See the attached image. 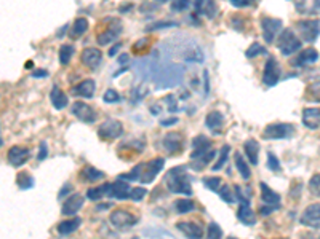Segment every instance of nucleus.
<instances>
[{
    "label": "nucleus",
    "mask_w": 320,
    "mask_h": 239,
    "mask_svg": "<svg viewBox=\"0 0 320 239\" xmlns=\"http://www.w3.org/2000/svg\"><path fill=\"white\" fill-rule=\"evenodd\" d=\"M279 239H286V238H279Z\"/></svg>",
    "instance_id": "nucleus-61"
},
{
    "label": "nucleus",
    "mask_w": 320,
    "mask_h": 239,
    "mask_svg": "<svg viewBox=\"0 0 320 239\" xmlns=\"http://www.w3.org/2000/svg\"><path fill=\"white\" fill-rule=\"evenodd\" d=\"M306 96H308L309 99H314V101H320V80H317V82L309 85Z\"/></svg>",
    "instance_id": "nucleus-40"
},
{
    "label": "nucleus",
    "mask_w": 320,
    "mask_h": 239,
    "mask_svg": "<svg viewBox=\"0 0 320 239\" xmlns=\"http://www.w3.org/2000/svg\"><path fill=\"white\" fill-rule=\"evenodd\" d=\"M80 179L82 182H96L104 179V172L96 168H91V166H87V168L80 171Z\"/></svg>",
    "instance_id": "nucleus-27"
},
{
    "label": "nucleus",
    "mask_w": 320,
    "mask_h": 239,
    "mask_svg": "<svg viewBox=\"0 0 320 239\" xmlns=\"http://www.w3.org/2000/svg\"><path fill=\"white\" fill-rule=\"evenodd\" d=\"M32 75H34V77H47L48 74H47V70H36Z\"/></svg>",
    "instance_id": "nucleus-57"
},
{
    "label": "nucleus",
    "mask_w": 320,
    "mask_h": 239,
    "mask_svg": "<svg viewBox=\"0 0 320 239\" xmlns=\"http://www.w3.org/2000/svg\"><path fill=\"white\" fill-rule=\"evenodd\" d=\"M299 222H301L304 227L319 230L320 228V204H311V206H308V209H306L303 214H301Z\"/></svg>",
    "instance_id": "nucleus-10"
},
{
    "label": "nucleus",
    "mask_w": 320,
    "mask_h": 239,
    "mask_svg": "<svg viewBox=\"0 0 320 239\" xmlns=\"http://www.w3.org/2000/svg\"><path fill=\"white\" fill-rule=\"evenodd\" d=\"M80 225H82V220L79 217L69 218V220H64V222H61L60 225H58V233H60V235H71V233H74V231H77V228H79Z\"/></svg>",
    "instance_id": "nucleus-25"
},
{
    "label": "nucleus",
    "mask_w": 320,
    "mask_h": 239,
    "mask_svg": "<svg viewBox=\"0 0 320 239\" xmlns=\"http://www.w3.org/2000/svg\"><path fill=\"white\" fill-rule=\"evenodd\" d=\"M261 199H263L264 204H269V206H279L280 203V196L279 193H276L272 188L267 187L266 183H261Z\"/></svg>",
    "instance_id": "nucleus-24"
},
{
    "label": "nucleus",
    "mask_w": 320,
    "mask_h": 239,
    "mask_svg": "<svg viewBox=\"0 0 320 239\" xmlns=\"http://www.w3.org/2000/svg\"><path fill=\"white\" fill-rule=\"evenodd\" d=\"M72 55H74V46H71V45H63L61 48H60V61H61V64L66 65V64L71 61Z\"/></svg>",
    "instance_id": "nucleus-35"
},
{
    "label": "nucleus",
    "mask_w": 320,
    "mask_h": 239,
    "mask_svg": "<svg viewBox=\"0 0 320 239\" xmlns=\"http://www.w3.org/2000/svg\"><path fill=\"white\" fill-rule=\"evenodd\" d=\"M227 239H236V238H227Z\"/></svg>",
    "instance_id": "nucleus-60"
},
{
    "label": "nucleus",
    "mask_w": 320,
    "mask_h": 239,
    "mask_svg": "<svg viewBox=\"0 0 320 239\" xmlns=\"http://www.w3.org/2000/svg\"><path fill=\"white\" fill-rule=\"evenodd\" d=\"M109 218H110V223H112L115 228H120V230H125V228L133 227V225L138 222L133 214H130L128 210H122V209L114 210L112 214H110Z\"/></svg>",
    "instance_id": "nucleus-8"
},
{
    "label": "nucleus",
    "mask_w": 320,
    "mask_h": 239,
    "mask_svg": "<svg viewBox=\"0 0 320 239\" xmlns=\"http://www.w3.org/2000/svg\"><path fill=\"white\" fill-rule=\"evenodd\" d=\"M309 190L312 191V195L320 198V174L312 176V179L309 180Z\"/></svg>",
    "instance_id": "nucleus-44"
},
{
    "label": "nucleus",
    "mask_w": 320,
    "mask_h": 239,
    "mask_svg": "<svg viewBox=\"0 0 320 239\" xmlns=\"http://www.w3.org/2000/svg\"><path fill=\"white\" fill-rule=\"evenodd\" d=\"M103 101H104V102H109V104H112V102H119V101H120V96L117 94V91H114V90H107L106 92H104Z\"/></svg>",
    "instance_id": "nucleus-45"
},
{
    "label": "nucleus",
    "mask_w": 320,
    "mask_h": 239,
    "mask_svg": "<svg viewBox=\"0 0 320 239\" xmlns=\"http://www.w3.org/2000/svg\"><path fill=\"white\" fill-rule=\"evenodd\" d=\"M167 187L172 193H178V195H186L191 196L192 195V188L191 183H189V177L186 174V166H178V168H173L172 171L167 174Z\"/></svg>",
    "instance_id": "nucleus-2"
},
{
    "label": "nucleus",
    "mask_w": 320,
    "mask_h": 239,
    "mask_svg": "<svg viewBox=\"0 0 320 239\" xmlns=\"http://www.w3.org/2000/svg\"><path fill=\"white\" fill-rule=\"evenodd\" d=\"M303 123L309 129H317L320 126V109L317 107H308L303 112Z\"/></svg>",
    "instance_id": "nucleus-20"
},
{
    "label": "nucleus",
    "mask_w": 320,
    "mask_h": 239,
    "mask_svg": "<svg viewBox=\"0 0 320 239\" xmlns=\"http://www.w3.org/2000/svg\"><path fill=\"white\" fill-rule=\"evenodd\" d=\"M176 227L187 239H202L204 236V228L197 222H179Z\"/></svg>",
    "instance_id": "nucleus-14"
},
{
    "label": "nucleus",
    "mask_w": 320,
    "mask_h": 239,
    "mask_svg": "<svg viewBox=\"0 0 320 239\" xmlns=\"http://www.w3.org/2000/svg\"><path fill=\"white\" fill-rule=\"evenodd\" d=\"M232 6H237V8H244V6H250L251 2L250 0H231Z\"/></svg>",
    "instance_id": "nucleus-49"
},
{
    "label": "nucleus",
    "mask_w": 320,
    "mask_h": 239,
    "mask_svg": "<svg viewBox=\"0 0 320 239\" xmlns=\"http://www.w3.org/2000/svg\"><path fill=\"white\" fill-rule=\"evenodd\" d=\"M204 183L213 191H219V188H221V179L219 177H205Z\"/></svg>",
    "instance_id": "nucleus-43"
},
{
    "label": "nucleus",
    "mask_w": 320,
    "mask_h": 239,
    "mask_svg": "<svg viewBox=\"0 0 320 239\" xmlns=\"http://www.w3.org/2000/svg\"><path fill=\"white\" fill-rule=\"evenodd\" d=\"M317 58H319V53H317L314 48H308V50L301 51L295 59H293L291 65H295V67H304L306 64L316 62Z\"/></svg>",
    "instance_id": "nucleus-19"
},
{
    "label": "nucleus",
    "mask_w": 320,
    "mask_h": 239,
    "mask_svg": "<svg viewBox=\"0 0 320 239\" xmlns=\"http://www.w3.org/2000/svg\"><path fill=\"white\" fill-rule=\"evenodd\" d=\"M236 166H237V171L240 172V176L244 180H248V179L251 177V171H250V166L247 164V161L242 156V153H236Z\"/></svg>",
    "instance_id": "nucleus-30"
},
{
    "label": "nucleus",
    "mask_w": 320,
    "mask_h": 239,
    "mask_svg": "<svg viewBox=\"0 0 320 239\" xmlns=\"http://www.w3.org/2000/svg\"><path fill=\"white\" fill-rule=\"evenodd\" d=\"M37 158L40 159V161H42V159L47 158V144H45V142L40 144V151H38V156H37Z\"/></svg>",
    "instance_id": "nucleus-51"
},
{
    "label": "nucleus",
    "mask_w": 320,
    "mask_h": 239,
    "mask_svg": "<svg viewBox=\"0 0 320 239\" xmlns=\"http://www.w3.org/2000/svg\"><path fill=\"white\" fill-rule=\"evenodd\" d=\"M187 6H189L187 2H184V0H179V2H173L172 8L173 10H184V8H187Z\"/></svg>",
    "instance_id": "nucleus-50"
},
{
    "label": "nucleus",
    "mask_w": 320,
    "mask_h": 239,
    "mask_svg": "<svg viewBox=\"0 0 320 239\" xmlns=\"http://www.w3.org/2000/svg\"><path fill=\"white\" fill-rule=\"evenodd\" d=\"M197 8L202 13H205L208 18H213L214 13H216V10H218L216 3H213V2H200V3H197Z\"/></svg>",
    "instance_id": "nucleus-36"
},
{
    "label": "nucleus",
    "mask_w": 320,
    "mask_h": 239,
    "mask_svg": "<svg viewBox=\"0 0 320 239\" xmlns=\"http://www.w3.org/2000/svg\"><path fill=\"white\" fill-rule=\"evenodd\" d=\"M6 156H8V163L11 166L19 168V166H23L31 158V150L26 149V147H19V145H15V147H11L8 150Z\"/></svg>",
    "instance_id": "nucleus-12"
},
{
    "label": "nucleus",
    "mask_w": 320,
    "mask_h": 239,
    "mask_svg": "<svg viewBox=\"0 0 320 239\" xmlns=\"http://www.w3.org/2000/svg\"><path fill=\"white\" fill-rule=\"evenodd\" d=\"M163 164H165V159L163 158H160V156L154 158L147 163L138 164L132 172H128V174L119 176V179L120 180H125V182L127 180H140L142 183H151L154 179L157 177L159 172L162 171Z\"/></svg>",
    "instance_id": "nucleus-1"
},
{
    "label": "nucleus",
    "mask_w": 320,
    "mask_h": 239,
    "mask_svg": "<svg viewBox=\"0 0 320 239\" xmlns=\"http://www.w3.org/2000/svg\"><path fill=\"white\" fill-rule=\"evenodd\" d=\"M279 75H280V69L279 64L276 61V58H269L264 65V72H263V82L267 86H274L279 82Z\"/></svg>",
    "instance_id": "nucleus-13"
},
{
    "label": "nucleus",
    "mask_w": 320,
    "mask_h": 239,
    "mask_svg": "<svg viewBox=\"0 0 320 239\" xmlns=\"http://www.w3.org/2000/svg\"><path fill=\"white\" fill-rule=\"evenodd\" d=\"M295 128L290 123H272L269 126H266V129L263 131L264 139H286L293 136Z\"/></svg>",
    "instance_id": "nucleus-5"
},
{
    "label": "nucleus",
    "mask_w": 320,
    "mask_h": 239,
    "mask_svg": "<svg viewBox=\"0 0 320 239\" xmlns=\"http://www.w3.org/2000/svg\"><path fill=\"white\" fill-rule=\"evenodd\" d=\"M267 53V50L264 48L263 45L261 43H258V42H254V43H251L250 45V48L247 50V58H254V56H258V55H266Z\"/></svg>",
    "instance_id": "nucleus-37"
},
{
    "label": "nucleus",
    "mask_w": 320,
    "mask_h": 239,
    "mask_svg": "<svg viewBox=\"0 0 320 239\" xmlns=\"http://www.w3.org/2000/svg\"><path fill=\"white\" fill-rule=\"evenodd\" d=\"M68 190H72V185H71V183H68V185H66V187H64V188L61 190V193H60V196H64V195H68V193H66V191H68Z\"/></svg>",
    "instance_id": "nucleus-58"
},
{
    "label": "nucleus",
    "mask_w": 320,
    "mask_h": 239,
    "mask_svg": "<svg viewBox=\"0 0 320 239\" xmlns=\"http://www.w3.org/2000/svg\"><path fill=\"white\" fill-rule=\"evenodd\" d=\"M237 217H239V220L242 223H245V225H254V223H256V215H254V212L250 209L248 203H240L239 210H237Z\"/></svg>",
    "instance_id": "nucleus-23"
},
{
    "label": "nucleus",
    "mask_w": 320,
    "mask_h": 239,
    "mask_svg": "<svg viewBox=\"0 0 320 239\" xmlns=\"http://www.w3.org/2000/svg\"><path fill=\"white\" fill-rule=\"evenodd\" d=\"M207 239H223V231H221L218 223H210V225H208Z\"/></svg>",
    "instance_id": "nucleus-38"
},
{
    "label": "nucleus",
    "mask_w": 320,
    "mask_h": 239,
    "mask_svg": "<svg viewBox=\"0 0 320 239\" xmlns=\"http://www.w3.org/2000/svg\"><path fill=\"white\" fill-rule=\"evenodd\" d=\"M261 30H263V37L266 40V43H272L277 32L282 30V21L276 18L264 16L261 19Z\"/></svg>",
    "instance_id": "nucleus-7"
},
{
    "label": "nucleus",
    "mask_w": 320,
    "mask_h": 239,
    "mask_svg": "<svg viewBox=\"0 0 320 239\" xmlns=\"http://www.w3.org/2000/svg\"><path fill=\"white\" fill-rule=\"evenodd\" d=\"M205 123H207V126H208V128H210L213 132H216V134H219L221 129H223L224 117H223V114H221V112L213 110V112H210V114L207 115Z\"/></svg>",
    "instance_id": "nucleus-22"
},
{
    "label": "nucleus",
    "mask_w": 320,
    "mask_h": 239,
    "mask_svg": "<svg viewBox=\"0 0 320 239\" xmlns=\"http://www.w3.org/2000/svg\"><path fill=\"white\" fill-rule=\"evenodd\" d=\"M119 62H120V64H127V62H128V56H127V55H122V56L119 58Z\"/></svg>",
    "instance_id": "nucleus-59"
},
{
    "label": "nucleus",
    "mask_w": 320,
    "mask_h": 239,
    "mask_svg": "<svg viewBox=\"0 0 320 239\" xmlns=\"http://www.w3.org/2000/svg\"><path fill=\"white\" fill-rule=\"evenodd\" d=\"M231 23H232V26H234V29H237V24H239V30L244 29V21H242L240 18H232Z\"/></svg>",
    "instance_id": "nucleus-52"
},
{
    "label": "nucleus",
    "mask_w": 320,
    "mask_h": 239,
    "mask_svg": "<svg viewBox=\"0 0 320 239\" xmlns=\"http://www.w3.org/2000/svg\"><path fill=\"white\" fill-rule=\"evenodd\" d=\"M146 45H147V38H141L138 43L133 45V51H140L142 46H146Z\"/></svg>",
    "instance_id": "nucleus-53"
},
{
    "label": "nucleus",
    "mask_w": 320,
    "mask_h": 239,
    "mask_svg": "<svg viewBox=\"0 0 320 239\" xmlns=\"http://www.w3.org/2000/svg\"><path fill=\"white\" fill-rule=\"evenodd\" d=\"M71 112H72L74 117H77L80 121H85V123H93L96 120V112L91 109L88 104L74 102L72 107H71Z\"/></svg>",
    "instance_id": "nucleus-11"
},
{
    "label": "nucleus",
    "mask_w": 320,
    "mask_h": 239,
    "mask_svg": "<svg viewBox=\"0 0 320 239\" xmlns=\"http://www.w3.org/2000/svg\"><path fill=\"white\" fill-rule=\"evenodd\" d=\"M175 210L178 212V214L192 212V210H195V204L191 201V199H178V201H175Z\"/></svg>",
    "instance_id": "nucleus-32"
},
{
    "label": "nucleus",
    "mask_w": 320,
    "mask_h": 239,
    "mask_svg": "<svg viewBox=\"0 0 320 239\" xmlns=\"http://www.w3.org/2000/svg\"><path fill=\"white\" fill-rule=\"evenodd\" d=\"M83 206V196L82 195H72L63 206V214L64 215H74L77 214Z\"/></svg>",
    "instance_id": "nucleus-21"
},
{
    "label": "nucleus",
    "mask_w": 320,
    "mask_h": 239,
    "mask_svg": "<svg viewBox=\"0 0 320 239\" xmlns=\"http://www.w3.org/2000/svg\"><path fill=\"white\" fill-rule=\"evenodd\" d=\"M144 196H146V190L144 188H133L132 198H130V199H133V201H141Z\"/></svg>",
    "instance_id": "nucleus-47"
},
{
    "label": "nucleus",
    "mask_w": 320,
    "mask_h": 239,
    "mask_svg": "<svg viewBox=\"0 0 320 239\" xmlns=\"http://www.w3.org/2000/svg\"><path fill=\"white\" fill-rule=\"evenodd\" d=\"M277 48L284 56H290L301 50V40L295 35V32L291 29H285L277 40Z\"/></svg>",
    "instance_id": "nucleus-3"
},
{
    "label": "nucleus",
    "mask_w": 320,
    "mask_h": 239,
    "mask_svg": "<svg viewBox=\"0 0 320 239\" xmlns=\"http://www.w3.org/2000/svg\"><path fill=\"white\" fill-rule=\"evenodd\" d=\"M229 151H231V147L229 145H224L223 149H221V153H219V159H218V163L213 166V171H219L221 168H223V164L227 161V155H229Z\"/></svg>",
    "instance_id": "nucleus-39"
},
{
    "label": "nucleus",
    "mask_w": 320,
    "mask_h": 239,
    "mask_svg": "<svg viewBox=\"0 0 320 239\" xmlns=\"http://www.w3.org/2000/svg\"><path fill=\"white\" fill-rule=\"evenodd\" d=\"M122 132H123V124L112 118L106 120V121L98 128V134H100L103 141H112V139L120 137Z\"/></svg>",
    "instance_id": "nucleus-6"
},
{
    "label": "nucleus",
    "mask_w": 320,
    "mask_h": 239,
    "mask_svg": "<svg viewBox=\"0 0 320 239\" xmlns=\"http://www.w3.org/2000/svg\"><path fill=\"white\" fill-rule=\"evenodd\" d=\"M165 26H175V23H157V24L151 26L149 29H160V28H165Z\"/></svg>",
    "instance_id": "nucleus-55"
},
{
    "label": "nucleus",
    "mask_w": 320,
    "mask_h": 239,
    "mask_svg": "<svg viewBox=\"0 0 320 239\" xmlns=\"http://www.w3.org/2000/svg\"><path fill=\"white\" fill-rule=\"evenodd\" d=\"M162 145L168 153H178L182 149V136L179 132H168V134L163 137Z\"/></svg>",
    "instance_id": "nucleus-16"
},
{
    "label": "nucleus",
    "mask_w": 320,
    "mask_h": 239,
    "mask_svg": "<svg viewBox=\"0 0 320 239\" xmlns=\"http://www.w3.org/2000/svg\"><path fill=\"white\" fill-rule=\"evenodd\" d=\"M178 121V118H170V120H160V124L162 126H168V124H175Z\"/></svg>",
    "instance_id": "nucleus-54"
},
{
    "label": "nucleus",
    "mask_w": 320,
    "mask_h": 239,
    "mask_svg": "<svg viewBox=\"0 0 320 239\" xmlns=\"http://www.w3.org/2000/svg\"><path fill=\"white\" fill-rule=\"evenodd\" d=\"M50 99H51V104H53L55 109H58V110L64 109L69 104L68 96L64 94V92L60 88H58V86H53V90H51V94H50Z\"/></svg>",
    "instance_id": "nucleus-26"
},
{
    "label": "nucleus",
    "mask_w": 320,
    "mask_h": 239,
    "mask_svg": "<svg viewBox=\"0 0 320 239\" xmlns=\"http://www.w3.org/2000/svg\"><path fill=\"white\" fill-rule=\"evenodd\" d=\"M296 8L301 13H309V15H314L316 11H320V2H296Z\"/></svg>",
    "instance_id": "nucleus-33"
},
{
    "label": "nucleus",
    "mask_w": 320,
    "mask_h": 239,
    "mask_svg": "<svg viewBox=\"0 0 320 239\" xmlns=\"http://www.w3.org/2000/svg\"><path fill=\"white\" fill-rule=\"evenodd\" d=\"M120 46H122L120 43H117V45H114V46H112V48H110V50H109V56H114V55H115V53H117V51H119V48H120Z\"/></svg>",
    "instance_id": "nucleus-56"
},
{
    "label": "nucleus",
    "mask_w": 320,
    "mask_h": 239,
    "mask_svg": "<svg viewBox=\"0 0 320 239\" xmlns=\"http://www.w3.org/2000/svg\"><path fill=\"white\" fill-rule=\"evenodd\" d=\"M267 166H269L271 171H276V172L280 171V163H279V159L276 158V155L271 153V151L267 153Z\"/></svg>",
    "instance_id": "nucleus-46"
},
{
    "label": "nucleus",
    "mask_w": 320,
    "mask_h": 239,
    "mask_svg": "<svg viewBox=\"0 0 320 239\" xmlns=\"http://www.w3.org/2000/svg\"><path fill=\"white\" fill-rule=\"evenodd\" d=\"M88 29V21L85 18H77L72 28H71V35L72 37H80L82 34H85Z\"/></svg>",
    "instance_id": "nucleus-31"
},
{
    "label": "nucleus",
    "mask_w": 320,
    "mask_h": 239,
    "mask_svg": "<svg viewBox=\"0 0 320 239\" xmlns=\"http://www.w3.org/2000/svg\"><path fill=\"white\" fill-rule=\"evenodd\" d=\"M18 187L23 190H28L31 187H34V179L29 174V172H19L18 174Z\"/></svg>",
    "instance_id": "nucleus-34"
},
{
    "label": "nucleus",
    "mask_w": 320,
    "mask_h": 239,
    "mask_svg": "<svg viewBox=\"0 0 320 239\" xmlns=\"http://www.w3.org/2000/svg\"><path fill=\"white\" fill-rule=\"evenodd\" d=\"M194 149H212V141L207 136H199L194 139Z\"/></svg>",
    "instance_id": "nucleus-42"
},
{
    "label": "nucleus",
    "mask_w": 320,
    "mask_h": 239,
    "mask_svg": "<svg viewBox=\"0 0 320 239\" xmlns=\"http://www.w3.org/2000/svg\"><path fill=\"white\" fill-rule=\"evenodd\" d=\"M132 191L133 188H130L128 182L117 179V182H114L112 187H110V196H114L117 199H127V198H132Z\"/></svg>",
    "instance_id": "nucleus-18"
},
{
    "label": "nucleus",
    "mask_w": 320,
    "mask_h": 239,
    "mask_svg": "<svg viewBox=\"0 0 320 239\" xmlns=\"http://www.w3.org/2000/svg\"><path fill=\"white\" fill-rule=\"evenodd\" d=\"M110 187H112V183H104V185H100V187H96V188H90L87 191V196L90 199H101L103 196L110 195Z\"/></svg>",
    "instance_id": "nucleus-29"
},
{
    "label": "nucleus",
    "mask_w": 320,
    "mask_h": 239,
    "mask_svg": "<svg viewBox=\"0 0 320 239\" xmlns=\"http://www.w3.org/2000/svg\"><path fill=\"white\" fill-rule=\"evenodd\" d=\"M103 55L98 48H87L82 53V62L90 69H96L101 64Z\"/></svg>",
    "instance_id": "nucleus-17"
},
{
    "label": "nucleus",
    "mask_w": 320,
    "mask_h": 239,
    "mask_svg": "<svg viewBox=\"0 0 320 239\" xmlns=\"http://www.w3.org/2000/svg\"><path fill=\"white\" fill-rule=\"evenodd\" d=\"M95 90H96V83L93 80H83L79 85L72 86L71 90V94L72 96H79V97H85V99H90L93 97L95 94Z\"/></svg>",
    "instance_id": "nucleus-15"
},
{
    "label": "nucleus",
    "mask_w": 320,
    "mask_h": 239,
    "mask_svg": "<svg viewBox=\"0 0 320 239\" xmlns=\"http://www.w3.org/2000/svg\"><path fill=\"white\" fill-rule=\"evenodd\" d=\"M219 196L223 198L226 203H229V204H232L234 201H236V193H232L229 185H224V187L219 188Z\"/></svg>",
    "instance_id": "nucleus-41"
},
{
    "label": "nucleus",
    "mask_w": 320,
    "mask_h": 239,
    "mask_svg": "<svg viewBox=\"0 0 320 239\" xmlns=\"http://www.w3.org/2000/svg\"><path fill=\"white\" fill-rule=\"evenodd\" d=\"M280 208V206H269V204H266V206H261V209H259V212L263 215H267V214H271L272 210H277Z\"/></svg>",
    "instance_id": "nucleus-48"
},
{
    "label": "nucleus",
    "mask_w": 320,
    "mask_h": 239,
    "mask_svg": "<svg viewBox=\"0 0 320 239\" xmlns=\"http://www.w3.org/2000/svg\"><path fill=\"white\" fill-rule=\"evenodd\" d=\"M296 28L299 30V38L304 42L312 43L320 34V21L319 19H301L296 23Z\"/></svg>",
    "instance_id": "nucleus-4"
},
{
    "label": "nucleus",
    "mask_w": 320,
    "mask_h": 239,
    "mask_svg": "<svg viewBox=\"0 0 320 239\" xmlns=\"http://www.w3.org/2000/svg\"><path fill=\"white\" fill-rule=\"evenodd\" d=\"M120 34H122V23L119 21V19H112V24H110L106 30H103L101 34H98L96 40L101 46H104V45L115 42Z\"/></svg>",
    "instance_id": "nucleus-9"
},
{
    "label": "nucleus",
    "mask_w": 320,
    "mask_h": 239,
    "mask_svg": "<svg viewBox=\"0 0 320 239\" xmlns=\"http://www.w3.org/2000/svg\"><path fill=\"white\" fill-rule=\"evenodd\" d=\"M245 153L250 159L251 164H258V153H259V144L254 139H248L245 142Z\"/></svg>",
    "instance_id": "nucleus-28"
}]
</instances>
